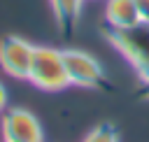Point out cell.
I'll use <instances>...</instances> for the list:
<instances>
[{"label":"cell","instance_id":"cell-1","mask_svg":"<svg viewBox=\"0 0 149 142\" xmlns=\"http://www.w3.org/2000/svg\"><path fill=\"white\" fill-rule=\"evenodd\" d=\"M107 42L130 63L140 79L149 77V23L140 21L128 28H102Z\"/></svg>","mask_w":149,"mask_h":142},{"label":"cell","instance_id":"cell-2","mask_svg":"<svg viewBox=\"0 0 149 142\" xmlns=\"http://www.w3.org/2000/svg\"><path fill=\"white\" fill-rule=\"evenodd\" d=\"M28 81L49 93L68 88L70 79H68L65 63H63V51L56 47H35Z\"/></svg>","mask_w":149,"mask_h":142},{"label":"cell","instance_id":"cell-3","mask_svg":"<svg viewBox=\"0 0 149 142\" xmlns=\"http://www.w3.org/2000/svg\"><path fill=\"white\" fill-rule=\"evenodd\" d=\"M63 51V63L68 70L70 86H81V88H105L107 86V74L105 68L95 56L81 49H61Z\"/></svg>","mask_w":149,"mask_h":142},{"label":"cell","instance_id":"cell-4","mask_svg":"<svg viewBox=\"0 0 149 142\" xmlns=\"http://www.w3.org/2000/svg\"><path fill=\"white\" fill-rule=\"evenodd\" d=\"M0 128H2V140L7 142H44V130L40 119L23 107L5 109Z\"/></svg>","mask_w":149,"mask_h":142},{"label":"cell","instance_id":"cell-5","mask_svg":"<svg viewBox=\"0 0 149 142\" xmlns=\"http://www.w3.org/2000/svg\"><path fill=\"white\" fill-rule=\"evenodd\" d=\"M33 51L35 44H30L28 40L19 35H5L0 40V68L16 79H28Z\"/></svg>","mask_w":149,"mask_h":142},{"label":"cell","instance_id":"cell-6","mask_svg":"<svg viewBox=\"0 0 149 142\" xmlns=\"http://www.w3.org/2000/svg\"><path fill=\"white\" fill-rule=\"evenodd\" d=\"M49 5L54 12V21H56L58 33L65 40H70L77 30V21H79L84 0H49Z\"/></svg>","mask_w":149,"mask_h":142},{"label":"cell","instance_id":"cell-7","mask_svg":"<svg viewBox=\"0 0 149 142\" xmlns=\"http://www.w3.org/2000/svg\"><path fill=\"white\" fill-rule=\"evenodd\" d=\"M140 23V14L133 0H107L105 2V26L128 28Z\"/></svg>","mask_w":149,"mask_h":142},{"label":"cell","instance_id":"cell-8","mask_svg":"<svg viewBox=\"0 0 149 142\" xmlns=\"http://www.w3.org/2000/svg\"><path fill=\"white\" fill-rule=\"evenodd\" d=\"M84 142H119V135H116V130H114L112 123L102 121V123H98V126L84 137Z\"/></svg>","mask_w":149,"mask_h":142},{"label":"cell","instance_id":"cell-9","mask_svg":"<svg viewBox=\"0 0 149 142\" xmlns=\"http://www.w3.org/2000/svg\"><path fill=\"white\" fill-rule=\"evenodd\" d=\"M135 2V9L140 14V21L149 23V0H133Z\"/></svg>","mask_w":149,"mask_h":142},{"label":"cell","instance_id":"cell-10","mask_svg":"<svg viewBox=\"0 0 149 142\" xmlns=\"http://www.w3.org/2000/svg\"><path fill=\"white\" fill-rule=\"evenodd\" d=\"M5 109H7V88L0 81V112H5Z\"/></svg>","mask_w":149,"mask_h":142},{"label":"cell","instance_id":"cell-11","mask_svg":"<svg viewBox=\"0 0 149 142\" xmlns=\"http://www.w3.org/2000/svg\"><path fill=\"white\" fill-rule=\"evenodd\" d=\"M140 93H142V100H149V77L142 79V88H140Z\"/></svg>","mask_w":149,"mask_h":142},{"label":"cell","instance_id":"cell-12","mask_svg":"<svg viewBox=\"0 0 149 142\" xmlns=\"http://www.w3.org/2000/svg\"><path fill=\"white\" fill-rule=\"evenodd\" d=\"M2 142H7V140H2Z\"/></svg>","mask_w":149,"mask_h":142}]
</instances>
